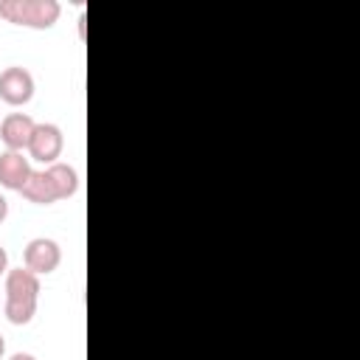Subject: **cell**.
Segmentation results:
<instances>
[{
	"label": "cell",
	"instance_id": "cell-1",
	"mask_svg": "<svg viewBox=\"0 0 360 360\" xmlns=\"http://www.w3.org/2000/svg\"><path fill=\"white\" fill-rule=\"evenodd\" d=\"M39 301V276H34L25 267H14L6 273V301L3 312L14 326L31 323Z\"/></svg>",
	"mask_w": 360,
	"mask_h": 360
},
{
	"label": "cell",
	"instance_id": "cell-2",
	"mask_svg": "<svg viewBox=\"0 0 360 360\" xmlns=\"http://www.w3.org/2000/svg\"><path fill=\"white\" fill-rule=\"evenodd\" d=\"M62 14V6L56 0H0V17L14 22V25H25V28H37L45 31L51 28Z\"/></svg>",
	"mask_w": 360,
	"mask_h": 360
},
{
	"label": "cell",
	"instance_id": "cell-3",
	"mask_svg": "<svg viewBox=\"0 0 360 360\" xmlns=\"http://www.w3.org/2000/svg\"><path fill=\"white\" fill-rule=\"evenodd\" d=\"M62 146H65V138H62V129L56 124H37L34 127V135L28 141V158L31 160H39L45 166L56 163V158L62 155Z\"/></svg>",
	"mask_w": 360,
	"mask_h": 360
},
{
	"label": "cell",
	"instance_id": "cell-4",
	"mask_svg": "<svg viewBox=\"0 0 360 360\" xmlns=\"http://www.w3.org/2000/svg\"><path fill=\"white\" fill-rule=\"evenodd\" d=\"M0 98L11 107H22L34 98V76L28 68L11 65L0 70Z\"/></svg>",
	"mask_w": 360,
	"mask_h": 360
},
{
	"label": "cell",
	"instance_id": "cell-5",
	"mask_svg": "<svg viewBox=\"0 0 360 360\" xmlns=\"http://www.w3.org/2000/svg\"><path fill=\"white\" fill-rule=\"evenodd\" d=\"M22 262H25V270H31L34 276H48V273H53V270L59 267L62 250H59V245H56L53 239L37 236V239H31V242L25 245Z\"/></svg>",
	"mask_w": 360,
	"mask_h": 360
},
{
	"label": "cell",
	"instance_id": "cell-6",
	"mask_svg": "<svg viewBox=\"0 0 360 360\" xmlns=\"http://www.w3.org/2000/svg\"><path fill=\"white\" fill-rule=\"evenodd\" d=\"M34 127H37V121L28 112H11L0 121V138L11 152H25L28 141L34 135Z\"/></svg>",
	"mask_w": 360,
	"mask_h": 360
},
{
	"label": "cell",
	"instance_id": "cell-7",
	"mask_svg": "<svg viewBox=\"0 0 360 360\" xmlns=\"http://www.w3.org/2000/svg\"><path fill=\"white\" fill-rule=\"evenodd\" d=\"M31 158H25V152H0V186L8 191H20L25 186V180L31 177Z\"/></svg>",
	"mask_w": 360,
	"mask_h": 360
},
{
	"label": "cell",
	"instance_id": "cell-8",
	"mask_svg": "<svg viewBox=\"0 0 360 360\" xmlns=\"http://www.w3.org/2000/svg\"><path fill=\"white\" fill-rule=\"evenodd\" d=\"M20 194H22L28 202H37V205H51V202H56V191H53V183H51L48 169L31 172V177H28L25 186L20 188Z\"/></svg>",
	"mask_w": 360,
	"mask_h": 360
},
{
	"label": "cell",
	"instance_id": "cell-9",
	"mask_svg": "<svg viewBox=\"0 0 360 360\" xmlns=\"http://www.w3.org/2000/svg\"><path fill=\"white\" fill-rule=\"evenodd\" d=\"M48 174H51V183H53V191H56V200H70L76 191H79V174L73 166L68 163H51L45 166Z\"/></svg>",
	"mask_w": 360,
	"mask_h": 360
},
{
	"label": "cell",
	"instance_id": "cell-10",
	"mask_svg": "<svg viewBox=\"0 0 360 360\" xmlns=\"http://www.w3.org/2000/svg\"><path fill=\"white\" fill-rule=\"evenodd\" d=\"M8 273V253H6V248L0 245V276H6Z\"/></svg>",
	"mask_w": 360,
	"mask_h": 360
},
{
	"label": "cell",
	"instance_id": "cell-11",
	"mask_svg": "<svg viewBox=\"0 0 360 360\" xmlns=\"http://www.w3.org/2000/svg\"><path fill=\"white\" fill-rule=\"evenodd\" d=\"M6 217H8V200H6L3 194H0V222H3Z\"/></svg>",
	"mask_w": 360,
	"mask_h": 360
},
{
	"label": "cell",
	"instance_id": "cell-12",
	"mask_svg": "<svg viewBox=\"0 0 360 360\" xmlns=\"http://www.w3.org/2000/svg\"><path fill=\"white\" fill-rule=\"evenodd\" d=\"M8 360H37V357H34V354H28V352H14Z\"/></svg>",
	"mask_w": 360,
	"mask_h": 360
},
{
	"label": "cell",
	"instance_id": "cell-13",
	"mask_svg": "<svg viewBox=\"0 0 360 360\" xmlns=\"http://www.w3.org/2000/svg\"><path fill=\"white\" fill-rule=\"evenodd\" d=\"M3 354H6V338L0 335V360H3Z\"/></svg>",
	"mask_w": 360,
	"mask_h": 360
}]
</instances>
